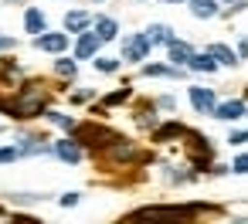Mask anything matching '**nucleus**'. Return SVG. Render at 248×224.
<instances>
[{
    "mask_svg": "<svg viewBox=\"0 0 248 224\" xmlns=\"http://www.w3.org/2000/svg\"><path fill=\"white\" fill-rule=\"evenodd\" d=\"M82 139H89V146H109V143H123L112 129H102V126H82L78 129Z\"/></svg>",
    "mask_w": 248,
    "mask_h": 224,
    "instance_id": "nucleus-1",
    "label": "nucleus"
},
{
    "mask_svg": "<svg viewBox=\"0 0 248 224\" xmlns=\"http://www.w3.org/2000/svg\"><path fill=\"white\" fill-rule=\"evenodd\" d=\"M126 61H143L146 55H150V38L146 34H133L129 41H126Z\"/></svg>",
    "mask_w": 248,
    "mask_h": 224,
    "instance_id": "nucleus-2",
    "label": "nucleus"
},
{
    "mask_svg": "<svg viewBox=\"0 0 248 224\" xmlns=\"http://www.w3.org/2000/svg\"><path fill=\"white\" fill-rule=\"evenodd\" d=\"M41 51H51V55H58V51H65L68 48V34H38V41H34Z\"/></svg>",
    "mask_w": 248,
    "mask_h": 224,
    "instance_id": "nucleus-3",
    "label": "nucleus"
},
{
    "mask_svg": "<svg viewBox=\"0 0 248 224\" xmlns=\"http://www.w3.org/2000/svg\"><path fill=\"white\" fill-rule=\"evenodd\" d=\"M190 105L197 112H211L214 109V92L211 89H190Z\"/></svg>",
    "mask_w": 248,
    "mask_h": 224,
    "instance_id": "nucleus-4",
    "label": "nucleus"
},
{
    "mask_svg": "<svg viewBox=\"0 0 248 224\" xmlns=\"http://www.w3.org/2000/svg\"><path fill=\"white\" fill-rule=\"evenodd\" d=\"M55 153H58L62 160H68V163H78V160H82V149H78L75 139H62V143H55Z\"/></svg>",
    "mask_w": 248,
    "mask_h": 224,
    "instance_id": "nucleus-5",
    "label": "nucleus"
},
{
    "mask_svg": "<svg viewBox=\"0 0 248 224\" xmlns=\"http://www.w3.org/2000/svg\"><path fill=\"white\" fill-rule=\"evenodd\" d=\"M95 34H99V41H112V38L119 34V24H116L112 17H99V21H95Z\"/></svg>",
    "mask_w": 248,
    "mask_h": 224,
    "instance_id": "nucleus-6",
    "label": "nucleus"
},
{
    "mask_svg": "<svg viewBox=\"0 0 248 224\" xmlns=\"http://www.w3.org/2000/svg\"><path fill=\"white\" fill-rule=\"evenodd\" d=\"M95 48H99V34H82L78 45H75V55H78V58H92Z\"/></svg>",
    "mask_w": 248,
    "mask_h": 224,
    "instance_id": "nucleus-7",
    "label": "nucleus"
},
{
    "mask_svg": "<svg viewBox=\"0 0 248 224\" xmlns=\"http://www.w3.org/2000/svg\"><path fill=\"white\" fill-rule=\"evenodd\" d=\"M167 48H170V61H180V65H187L190 61V45H184V41H167Z\"/></svg>",
    "mask_w": 248,
    "mask_h": 224,
    "instance_id": "nucleus-8",
    "label": "nucleus"
},
{
    "mask_svg": "<svg viewBox=\"0 0 248 224\" xmlns=\"http://www.w3.org/2000/svg\"><path fill=\"white\" fill-rule=\"evenodd\" d=\"M89 24H92V17H89L85 11H72V14L65 17V28H68V31H85Z\"/></svg>",
    "mask_w": 248,
    "mask_h": 224,
    "instance_id": "nucleus-9",
    "label": "nucleus"
},
{
    "mask_svg": "<svg viewBox=\"0 0 248 224\" xmlns=\"http://www.w3.org/2000/svg\"><path fill=\"white\" fill-rule=\"evenodd\" d=\"M207 55H211V58H217L221 65H238V55H234L231 48H224V45H211V48H207Z\"/></svg>",
    "mask_w": 248,
    "mask_h": 224,
    "instance_id": "nucleus-10",
    "label": "nucleus"
},
{
    "mask_svg": "<svg viewBox=\"0 0 248 224\" xmlns=\"http://www.w3.org/2000/svg\"><path fill=\"white\" fill-rule=\"evenodd\" d=\"M24 28H28V34H41L45 31V14L41 11H28L24 14Z\"/></svg>",
    "mask_w": 248,
    "mask_h": 224,
    "instance_id": "nucleus-11",
    "label": "nucleus"
},
{
    "mask_svg": "<svg viewBox=\"0 0 248 224\" xmlns=\"http://www.w3.org/2000/svg\"><path fill=\"white\" fill-rule=\"evenodd\" d=\"M190 11H194V17H214L217 4L214 0H190Z\"/></svg>",
    "mask_w": 248,
    "mask_h": 224,
    "instance_id": "nucleus-12",
    "label": "nucleus"
},
{
    "mask_svg": "<svg viewBox=\"0 0 248 224\" xmlns=\"http://www.w3.org/2000/svg\"><path fill=\"white\" fill-rule=\"evenodd\" d=\"M170 34H173V31H170V28H163V24H153V28L146 31V38H150V45H167V41H173Z\"/></svg>",
    "mask_w": 248,
    "mask_h": 224,
    "instance_id": "nucleus-13",
    "label": "nucleus"
},
{
    "mask_svg": "<svg viewBox=\"0 0 248 224\" xmlns=\"http://www.w3.org/2000/svg\"><path fill=\"white\" fill-rule=\"evenodd\" d=\"M245 116V105L241 102H224L217 105V119H241Z\"/></svg>",
    "mask_w": 248,
    "mask_h": 224,
    "instance_id": "nucleus-14",
    "label": "nucleus"
},
{
    "mask_svg": "<svg viewBox=\"0 0 248 224\" xmlns=\"http://www.w3.org/2000/svg\"><path fill=\"white\" fill-rule=\"evenodd\" d=\"M194 72H214V58L211 55H190V61H187Z\"/></svg>",
    "mask_w": 248,
    "mask_h": 224,
    "instance_id": "nucleus-15",
    "label": "nucleus"
},
{
    "mask_svg": "<svg viewBox=\"0 0 248 224\" xmlns=\"http://www.w3.org/2000/svg\"><path fill=\"white\" fill-rule=\"evenodd\" d=\"M143 72H146V75H167V78H177V75H180L177 68H163V65H146Z\"/></svg>",
    "mask_w": 248,
    "mask_h": 224,
    "instance_id": "nucleus-16",
    "label": "nucleus"
},
{
    "mask_svg": "<svg viewBox=\"0 0 248 224\" xmlns=\"http://www.w3.org/2000/svg\"><path fill=\"white\" fill-rule=\"evenodd\" d=\"M58 75H62V78H72V75H75V61L62 58V61H58Z\"/></svg>",
    "mask_w": 248,
    "mask_h": 224,
    "instance_id": "nucleus-17",
    "label": "nucleus"
},
{
    "mask_svg": "<svg viewBox=\"0 0 248 224\" xmlns=\"http://www.w3.org/2000/svg\"><path fill=\"white\" fill-rule=\"evenodd\" d=\"M95 68H99V72H116V68H119V61H116V58H99V61H95Z\"/></svg>",
    "mask_w": 248,
    "mask_h": 224,
    "instance_id": "nucleus-18",
    "label": "nucleus"
},
{
    "mask_svg": "<svg viewBox=\"0 0 248 224\" xmlns=\"http://www.w3.org/2000/svg\"><path fill=\"white\" fill-rule=\"evenodd\" d=\"M21 156V149H14V146H4L0 149V163H11V160H17Z\"/></svg>",
    "mask_w": 248,
    "mask_h": 224,
    "instance_id": "nucleus-19",
    "label": "nucleus"
},
{
    "mask_svg": "<svg viewBox=\"0 0 248 224\" xmlns=\"http://www.w3.org/2000/svg\"><path fill=\"white\" fill-rule=\"evenodd\" d=\"M51 122H58V126H65V129H72V126H75V122H72L68 116H51Z\"/></svg>",
    "mask_w": 248,
    "mask_h": 224,
    "instance_id": "nucleus-20",
    "label": "nucleus"
},
{
    "mask_svg": "<svg viewBox=\"0 0 248 224\" xmlns=\"http://www.w3.org/2000/svg\"><path fill=\"white\" fill-rule=\"evenodd\" d=\"M234 170H238V173H248V156H238V160H234Z\"/></svg>",
    "mask_w": 248,
    "mask_h": 224,
    "instance_id": "nucleus-21",
    "label": "nucleus"
},
{
    "mask_svg": "<svg viewBox=\"0 0 248 224\" xmlns=\"http://www.w3.org/2000/svg\"><path fill=\"white\" fill-rule=\"evenodd\" d=\"M126 95H129V92H126V89H123V92H116V95H109V99H106V102H109V105H116V102H123V99H126Z\"/></svg>",
    "mask_w": 248,
    "mask_h": 224,
    "instance_id": "nucleus-22",
    "label": "nucleus"
},
{
    "mask_svg": "<svg viewBox=\"0 0 248 224\" xmlns=\"http://www.w3.org/2000/svg\"><path fill=\"white\" fill-rule=\"evenodd\" d=\"M62 204H65V207H75V204H78V194H65Z\"/></svg>",
    "mask_w": 248,
    "mask_h": 224,
    "instance_id": "nucleus-23",
    "label": "nucleus"
},
{
    "mask_svg": "<svg viewBox=\"0 0 248 224\" xmlns=\"http://www.w3.org/2000/svg\"><path fill=\"white\" fill-rule=\"evenodd\" d=\"M231 143H248V133H234V136H231Z\"/></svg>",
    "mask_w": 248,
    "mask_h": 224,
    "instance_id": "nucleus-24",
    "label": "nucleus"
},
{
    "mask_svg": "<svg viewBox=\"0 0 248 224\" xmlns=\"http://www.w3.org/2000/svg\"><path fill=\"white\" fill-rule=\"evenodd\" d=\"M238 51H241V55H248V38H245V41L238 45Z\"/></svg>",
    "mask_w": 248,
    "mask_h": 224,
    "instance_id": "nucleus-25",
    "label": "nucleus"
},
{
    "mask_svg": "<svg viewBox=\"0 0 248 224\" xmlns=\"http://www.w3.org/2000/svg\"><path fill=\"white\" fill-rule=\"evenodd\" d=\"M170 4H180V0H170Z\"/></svg>",
    "mask_w": 248,
    "mask_h": 224,
    "instance_id": "nucleus-26",
    "label": "nucleus"
}]
</instances>
